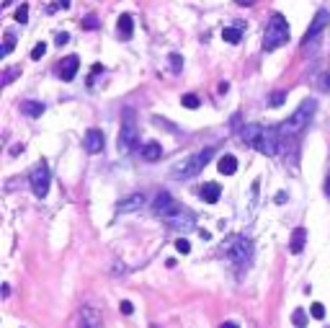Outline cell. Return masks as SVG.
Listing matches in <instances>:
<instances>
[{
    "mask_svg": "<svg viewBox=\"0 0 330 328\" xmlns=\"http://www.w3.org/2000/svg\"><path fill=\"white\" fill-rule=\"evenodd\" d=\"M57 5H62V8H70V0H57Z\"/></svg>",
    "mask_w": 330,
    "mask_h": 328,
    "instance_id": "cell-36",
    "label": "cell"
},
{
    "mask_svg": "<svg viewBox=\"0 0 330 328\" xmlns=\"http://www.w3.org/2000/svg\"><path fill=\"white\" fill-rule=\"evenodd\" d=\"M18 72H21L18 67H16V70H8L5 75H3V85H8V83H10V78H13V75H18Z\"/></svg>",
    "mask_w": 330,
    "mask_h": 328,
    "instance_id": "cell-33",
    "label": "cell"
},
{
    "mask_svg": "<svg viewBox=\"0 0 330 328\" xmlns=\"http://www.w3.org/2000/svg\"><path fill=\"white\" fill-rule=\"evenodd\" d=\"M78 328H103V321H101V313L91 305H85L80 310V326Z\"/></svg>",
    "mask_w": 330,
    "mask_h": 328,
    "instance_id": "cell-13",
    "label": "cell"
},
{
    "mask_svg": "<svg viewBox=\"0 0 330 328\" xmlns=\"http://www.w3.org/2000/svg\"><path fill=\"white\" fill-rule=\"evenodd\" d=\"M160 155H163V147H160L155 140H150V142L142 145V158H145V160L155 163V160H160Z\"/></svg>",
    "mask_w": 330,
    "mask_h": 328,
    "instance_id": "cell-16",
    "label": "cell"
},
{
    "mask_svg": "<svg viewBox=\"0 0 330 328\" xmlns=\"http://www.w3.org/2000/svg\"><path fill=\"white\" fill-rule=\"evenodd\" d=\"M217 168H219V173H222V176H232V173L237 171V158H235V155H230V153H227V155H222Z\"/></svg>",
    "mask_w": 330,
    "mask_h": 328,
    "instance_id": "cell-18",
    "label": "cell"
},
{
    "mask_svg": "<svg viewBox=\"0 0 330 328\" xmlns=\"http://www.w3.org/2000/svg\"><path fill=\"white\" fill-rule=\"evenodd\" d=\"M289 41V21L281 16V13H274L271 21L266 26V34H263V49L266 52H274L279 47Z\"/></svg>",
    "mask_w": 330,
    "mask_h": 328,
    "instance_id": "cell-3",
    "label": "cell"
},
{
    "mask_svg": "<svg viewBox=\"0 0 330 328\" xmlns=\"http://www.w3.org/2000/svg\"><path fill=\"white\" fill-rule=\"evenodd\" d=\"M175 207H178V202L170 197V194H168V191H160L158 197H155V202H153V212H155L158 217L165 220V217H168V215L175 210Z\"/></svg>",
    "mask_w": 330,
    "mask_h": 328,
    "instance_id": "cell-10",
    "label": "cell"
},
{
    "mask_svg": "<svg viewBox=\"0 0 330 328\" xmlns=\"http://www.w3.org/2000/svg\"><path fill=\"white\" fill-rule=\"evenodd\" d=\"M83 28H91V31H96V28H98V18H96V16H85Z\"/></svg>",
    "mask_w": 330,
    "mask_h": 328,
    "instance_id": "cell-31",
    "label": "cell"
},
{
    "mask_svg": "<svg viewBox=\"0 0 330 328\" xmlns=\"http://www.w3.org/2000/svg\"><path fill=\"white\" fill-rule=\"evenodd\" d=\"M219 194H222L219 184L209 181V184H204V189H201V199H204V202H209V204H214V202H219Z\"/></svg>",
    "mask_w": 330,
    "mask_h": 328,
    "instance_id": "cell-17",
    "label": "cell"
},
{
    "mask_svg": "<svg viewBox=\"0 0 330 328\" xmlns=\"http://www.w3.org/2000/svg\"><path fill=\"white\" fill-rule=\"evenodd\" d=\"M175 251L183 253V256H188V253H191V243L186 241V238H178V241H175Z\"/></svg>",
    "mask_w": 330,
    "mask_h": 328,
    "instance_id": "cell-27",
    "label": "cell"
},
{
    "mask_svg": "<svg viewBox=\"0 0 330 328\" xmlns=\"http://www.w3.org/2000/svg\"><path fill=\"white\" fill-rule=\"evenodd\" d=\"M292 323H294L297 328H305V326H307V313H305V310H294Z\"/></svg>",
    "mask_w": 330,
    "mask_h": 328,
    "instance_id": "cell-24",
    "label": "cell"
},
{
    "mask_svg": "<svg viewBox=\"0 0 330 328\" xmlns=\"http://www.w3.org/2000/svg\"><path fill=\"white\" fill-rule=\"evenodd\" d=\"M310 316L318 318V321H323V318H325V305H323V303H315V305L310 308Z\"/></svg>",
    "mask_w": 330,
    "mask_h": 328,
    "instance_id": "cell-26",
    "label": "cell"
},
{
    "mask_svg": "<svg viewBox=\"0 0 330 328\" xmlns=\"http://www.w3.org/2000/svg\"><path fill=\"white\" fill-rule=\"evenodd\" d=\"M16 21H18V23H26V21H28V5H26V3L16 10Z\"/></svg>",
    "mask_w": 330,
    "mask_h": 328,
    "instance_id": "cell-30",
    "label": "cell"
},
{
    "mask_svg": "<svg viewBox=\"0 0 330 328\" xmlns=\"http://www.w3.org/2000/svg\"><path fill=\"white\" fill-rule=\"evenodd\" d=\"M222 328H240V326H237V323H224Z\"/></svg>",
    "mask_w": 330,
    "mask_h": 328,
    "instance_id": "cell-38",
    "label": "cell"
},
{
    "mask_svg": "<svg viewBox=\"0 0 330 328\" xmlns=\"http://www.w3.org/2000/svg\"><path fill=\"white\" fill-rule=\"evenodd\" d=\"M67 41H70V34H67V31L57 34V44H59V47H62V44H67Z\"/></svg>",
    "mask_w": 330,
    "mask_h": 328,
    "instance_id": "cell-34",
    "label": "cell"
},
{
    "mask_svg": "<svg viewBox=\"0 0 330 328\" xmlns=\"http://www.w3.org/2000/svg\"><path fill=\"white\" fill-rule=\"evenodd\" d=\"M116 28H119V36H124V39H129L132 36V31H134V21H132V16H119V23H116Z\"/></svg>",
    "mask_w": 330,
    "mask_h": 328,
    "instance_id": "cell-20",
    "label": "cell"
},
{
    "mask_svg": "<svg viewBox=\"0 0 330 328\" xmlns=\"http://www.w3.org/2000/svg\"><path fill=\"white\" fill-rule=\"evenodd\" d=\"M253 150H258L261 155H276L279 153V129L274 127H263V124H245L240 132Z\"/></svg>",
    "mask_w": 330,
    "mask_h": 328,
    "instance_id": "cell-1",
    "label": "cell"
},
{
    "mask_svg": "<svg viewBox=\"0 0 330 328\" xmlns=\"http://www.w3.org/2000/svg\"><path fill=\"white\" fill-rule=\"evenodd\" d=\"M325 194L330 197V176H328V181H325Z\"/></svg>",
    "mask_w": 330,
    "mask_h": 328,
    "instance_id": "cell-37",
    "label": "cell"
},
{
    "mask_svg": "<svg viewBox=\"0 0 330 328\" xmlns=\"http://www.w3.org/2000/svg\"><path fill=\"white\" fill-rule=\"evenodd\" d=\"M165 222H168L170 228H178V230H188V228H193L196 225V215H193L191 210H186V207H181L178 204L175 210L165 217Z\"/></svg>",
    "mask_w": 330,
    "mask_h": 328,
    "instance_id": "cell-8",
    "label": "cell"
},
{
    "mask_svg": "<svg viewBox=\"0 0 330 328\" xmlns=\"http://www.w3.org/2000/svg\"><path fill=\"white\" fill-rule=\"evenodd\" d=\"M137 145H140V132H137V124L132 122V111H127V122H124L122 132H119V150L129 155Z\"/></svg>",
    "mask_w": 330,
    "mask_h": 328,
    "instance_id": "cell-5",
    "label": "cell"
},
{
    "mask_svg": "<svg viewBox=\"0 0 330 328\" xmlns=\"http://www.w3.org/2000/svg\"><path fill=\"white\" fill-rule=\"evenodd\" d=\"M305 243H307V230L305 228H294L292 241H289V251L294 253V256H299V253L305 251Z\"/></svg>",
    "mask_w": 330,
    "mask_h": 328,
    "instance_id": "cell-15",
    "label": "cell"
},
{
    "mask_svg": "<svg viewBox=\"0 0 330 328\" xmlns=\"http://www.w3.org/2000/svg\"><path fill=\"white\" fill-rule=\"evenodd\" d=\"M13 47H16V36L8 31V34H5V44H3V49H0V57H8Z\"/></svg>",
    "mask_w": 330,
    "mask_h": 328,
    "instance_id": "cell-22",
    "label": "cell"
},
{
    "mask_svg": "<svg viewBox=\"0 0 330 328\" xmlns=\"http://www.w3.org/2000/svg\"><path fill=\"white\" fill-rule=\"evenodd\" d=\"M28 181H31V191L36 194L39 199H44L49 194V181H52V173H49V166L47 163H39V166L31 171V178H28Z\"/></svg>",
    "mask_w": 330,
    "mask_h": 328,
    "instance_id": "cell-6",
    "label": "cell"
},
{
    "mask_svg": "<svg viewBox=\"0 0 330 328\" xmlns=\"http://www.w3.org/2000/svg\"><path fill=\"white\" fill-rule=\"evenodd\" d=\"M256 0H237V5H253Z\"/></svg>",
    "mask_w": 330,
    "mask_h": 328,
    "instance_id": "cell-35",
    "label": "cell"
},
{
    "mask_svg": "<svg viewBox=\"0 0 330 328\" xmlns=\"http://www.w3.org/2000/svg\"><path fill=\"white\" fill-rule=\"evenodd\" d=\"M330 23V13L328 10H318L315 13V18H312V23H310V28H307V34H305V44H310V41H315L323 31H325V26Z\"/></svg>",
    "mask_w": 330,
    "mask_h": 328,
    "instance_id": "cell-9",
    "label": "cell"
},
{
    "mask_svg": "<svg viewBox=\"0 0 330 328\" xmlns=\"http://www.w3.org/2000/svg\"><path fill=\"white\" fill-rule=\"evenodd\" d=\"M284 98H287V93H284V91H276V93H271L268 103H271V106H281V103H284Z\"/></svg>",
    "mask_w": 330,
    "mask_h": 328,
    "instance_id": "cell-29",
    "label": "cell"
},
{
    "mask_svg": "<svg viewBox=\"0 0 330 328\" xmlns=\"http://www.w3.org/2000/svg\"><path fill=\"white\" fill-rule=\"evenodd\" d=\"M44 54H47V44H44V41H39L36 47L31 49V59H41Z\"/></svg>",
    "mask_w": 330,
    "mask_h": 328,
    "instance_id": "cell-28",
    "label": "cell"
},
{
    "mask_svg": "<svg viewBox=\"0 0 330 328\" xmlns=\"http://www.w3.org/2000/svg\"><path fill=\"white\" fill-rule=\"evenodd\" d=\"M168 62H170V70H173V72H181V70H183V57H181V54L173 52V54L168 57Z\"/></svg>",
    "mask_w": 330,
    "mask_h": 328,
    "instance_id": "cell-23",
    "label": "cell"
},
{
    "mask_svg": "<svg viewBox=\"0 0 330 328\" xmlns=\"http://www.w3.org/2000/svg\"><path fill=\"white\" fill-rule=\"evenodd\" d=\"M222 39L227 41V44H237L240 39H243V31H240V28H235V26H227L222 31Z\"/></svg>",
    "mask_w": 330,
    "mask_h": 328,
    "instance_id": "cell-21",
    "label": "cell"
},
{
    "mask_svg": "<svg viewBox=\"0 0 330 328\" xmlns=\"http://www.w3.org/2000/svg\"><path fill=\"white\" fill-rule=\"evenodd\" d=\"M140 207H145V194H129V197H124L116 204V212L127 215V212H137Z\"/></svg>",
    "mask_w": 330,
    "mask_h": 328,
    "instance_id": "cell-12",
    "label": "cell"
},
{
    "mask_svg": "<svg viewBox=\"0 0 330 328\" xmlns=\"http://www.w3.org/2000/svg\"><path fill=\"white\" fill-rule=\"evenodd\" d=\"M315 111H318V101L305 98L302 103H299V109L287 119V122H281L279 135L281 137H297V135H302V132L307 129V124H310V119L315 116Z\"/></svg>",
    "mask_w": 330,
    "mask_h": 328,
    "instance_id": "cell-2",
    "label": "cell"
},
{
    "mask_svg": "<svg viewBox=\"0 0 330 328\" xmlns=\"http://www.w3.org/2000/svg\"><path fill=\"white\" fill-rule=\"evenodd\" d=\"M212 155H214V150H212V147H206V150H201V153H196V155L181 160V163H178V166L170 171L173 178H193V176H199L201 168L206 166L209 160H212Z\"/></svg>",
    "mask_w": 330,
    "mask_h": 328,
    "instance_id": "cell-4",
    "label": "cell"
},
{
    "mask_svg": "<svg viewBox=\"0 0 330 328\" xmlns=\"http://www.w3.org/2000/svg\"><path fill=\"white\" fill-rule=\"evenodd\" d=\"M227 248V256L237 264V266H245V264H250V259H253V243L248 241V238H235V241L230 243V246H224Z\"/></svg>",
    "mask_w": 330,
    "mask_h": 328,
    "instance_id": "cell-7",
    "label": "cell"
},
{
    "mask_svg": "<svg viewBox=\"0 0 330 328\" xmlns=\"http://www.w3.org/2000/svg\"><path fill=\"white\" fill-rule=\"evenodd\" d=\"M181 103L186 109H199V96H193V93H186L183 98H181Z\"/></svg>",
    "mask_w": 330,
    "mask_h": 328,
    "instance_id": "cell-25",
    "label": "cell"
},
{
    "mask_svg": "<svg viewBox=\"0 0 330 328\" xmlns=\"http://www.w3.org/2000/svg\"><path fill=\"white\" fill-rule=\"evenodd\" d=\"M119 310H122L124 316H132V313H134V305H132L129 300H122V305H119Z\"/></svg>",
    "mask_w": 330,
    "mask_h": 328,
    "instance_id": "cell-32",
    "label": "cell"
},
{
    "mask_svg": "<svg viewBox=\"0 0 330 328\" xmlns=\"http://www.w3.org/2000/svg\"><path fill=\"white\" fill-rule=\"evenodd\" d=\"M103 142H106V140H103V132L93 127V129H88V132H85L83 147H85V150L91 153V155H96V153H101V150H103Z\"/></svg>",
    "mask_w": 330,
    "mask_h": 328,
    "instance_id": "cell-11",
    "label": "cell"
},
{
    "mask_svg": "<svg viewBox=\"0 0 330 328\" xmlns=\"http://www.w3.org/2000/svg\"><path fill=\"white\" fill-rule=\"evenodd\" d=\"M78 67H80V59L75 57V54L65 57V59H62V67H59V75H62V80L70 83L75 75H78Z\"/></svg>",
    "mask_w": 330,
    "mask_h": 328,
    "instance_id": "cell-14",
    "label": "cell"
},
{
    "mask_svg": "<svg viewBox=\"0 0 330 328\" xmlns=\"http://www.w3.org/2000/svg\"><path fill=\"white\" fill-rule=\"evenodd\" d=\"M44 109H47V106H44L41 101H23V103H21V111H23L26 116H31V119L41 116V114H44Z\"/></svg>",
    "mask_w": 330,
    "mask_h": 328,
    "instance_id": "cell-19",
    "label": "cell"
}]
</instances>
